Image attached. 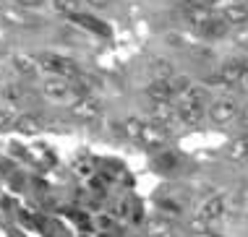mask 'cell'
<instances>
[{"mask_svg":"<svg viewBox=\"0 0 248 237\" xmlns=\"http://www.w3.org/2000/svg\"><path fill=\"white\" fill-rule=\"evenodd\" d=\"M146 235L149 237H178L172 222H167V219H152L149 227H146Z\"/></svg>","mask_w":248,"mask_h":237,"instance_id":"15","label":"cell"},{"mask_svg":"<svg viewBox=\"0 0 248 237\" xmlns=\"http://www.w3.org/2000/svg\"><path fill=\"white\" fill-rule=\"evenodd\" d=\"M217 3H222V0H201V5H206V8H212V5H217Z\"/></svg>","mask_w":248,"mask_h":237,"instance_id":"29","label":"cell"},{"mask_svg":"<svg viewBox=\"0 0 248 237\" xmlns=\"http://www.w3.org/2000/svg\"><path fill=\"white\" fill-rule=\"evenodd\" d=\"M227 29H230V26H227V24L222 21V18H217V16H214V18H212V24L206 26V29L201 31V34L212 39V37H225V34H227Z\"/></svg>","mask_w":248,"mask_h":237,"instance_id":"20","label":"cell"},{"mask_svg":"<svg viewBox=\"0 0 248 237\" xmlns=\"http://www.w3.org/2000/svg\"><path fill=\"white\" fill-rule=\"evenodd\" d=\"M219 18H222L227 26H235V29H240V26L248 24V5H243V3L225 5L222 13H219Z\"/></svg>","mask_w":248,"mask_h":237,"instance_id":"8","label":"cell"},{"mask_svg":"<svg viewBox=\"0 0 248 237\" xmlns=\"http://www.w3.org/2000/svg\"><path fill=\"white\" fill-rule=\"evenodd\" d=\"M243 60H225V63H219L217 73H214V81L217 84H225V86H235L240 84V78H243Z\"/></svg>","mask_w":248,"mask_h":237,"instance_id":"6","label":"cell"},{"mask_svg":"<svg viewBox=\"0 0 248 237\" xmlns=\"http://www.w3.org/2000/svg\"><path fill=\"white\" fill-rule=\"evenodd\" d=\"M84 3H89L92 8H107V5L112 3V0H84Z\"/></svg>","mask_w":248,"mask_h":237,"instance_id":"26","label":"cell"},{"mask_svg":"<svg viewBox=\"0 0 248 237\" xmlns=\"http://www.w3.org/2000/svg\"><path fill=\"white\" fill-rule=\"evenodd\" d=\"M42 94L50 102H58V104H73L76 99H81V91L76 89V84H73V81L52 78V76L42 84Z\"/></svg>","mask_w":248,"mask_h":237,"instance_id":"2","label":"cell"},{"mask_svg":"<svg viewBox=\"0 0 248 237\" xmlns=\"http://www.w3.org/2000/svg\"><path fill=\"white\" fill-rule=\"evenodd\" d=\"M240 123H243V128H248V107L240 112Z\"/></svg>","mask_w":248,"mask_h":237,"instance_id":"28","label":"cell"},{"mask_svg":"<svg viewBox=\"0 0 248 237\" xmlns=\"http://www.w3.org/2000/svg\"><path fill=\"white\" fill-rule=\"evenodd\" d=\"M81 5H84V0H52V8L71 18L81 16Z\"/></svg>","mask_w":248,"mask_h":237,"instance_id":"16","label":"cell"},{"mask_svg":"<svg viewBox=\"0 0 248 237\" xmlns=\"http://www.w3.org/2000/svg\"><path fill=\"white\" fill-rule=\"evenodd\" d=\"M146 97L152 102H175L172 89H170V81H152V84L146 86Z\"/></svg>","mask_w":248,"mask_h":237,"instance_id":"14","label":"cell"},{"mask_svg":"<svg viewBox=\"0 0 248 237\" xmlns=\"http://www.w3.org/2000/svg\"><path fill=\"white\" fill-rule=\"evenodd\" d=\"M186 18H188V24L193 26L196 31H204L206 26L212 24V11L206 8V5H201V3H196V5H188L186 8Z\"/></svg>","mask_w":248,"mask_h":237,"instance_id":"9","label":"cell"},{"mask_svg":"<svg viewBox=\"0 0 248 237\" xmlns=\"http://www.w3.org/2000/svg\"><path fill=\"white\" fill-rule=\"evenodd\" d=\"M243 68H246V71H243V78H240V86H246V89H248V60H243Z\"/></svg>","mask_w":248,"mask_h":237,"instance_id":"27","label":"cell"},{"mask_svg":"<svg viewBox=\"0 0 248 237\" xmlns=\"http://www.w3.org/2000/svg\"><path fill=\"white\" fill-rule=\"evenodd\" d=\"M16 112H13V107L11 104H0V128H8L16 123Z\"/></svg>","mask_w":248,"mask_h":237,"instance_id":"22","label":"cell"},{"mask_svg":"<svg viewBox=\"0 0 248 237\" xmlns=\"http://www.w3.org/2000/svg\"><path fill=\"white\" fill-rule=\"evenodd\" d=\"M18 5H24V8H37V5L47 3V0H16Z\"/></svg>","mask_w":248,"mask_h":237,"instance_id":"25","label":"cell"},{"mask_svg":"<svg viewBox=\"0 0 248 237\" xmlns=\"http://www.w3.org/2000/svg\"><path fill=\"white\" fill-rule=\"evenodd\" d=\"M175 107H178V120L183 125H199L204 120V107H196L186 99H178Z\"/></svg>","mask_w":248,"mask_h":237,"instance_id":"10","label":"cell"},{"mask_svg":"<svg viewBox=\"0 0 248 237\" xmlns=\"http://www.w3.org/2000/svg\"><path fill=\"white\" fill-rule=\"evenodd\" d=\"M11 63H13V71L21 73V76H34L39 68V60L34 55H26V52H16Z\"/></svg>","mask_w":248,"mask_h":237,"instance_id":"13","label":"cell"},{"mask_svg":"<svg viewBox=\"0 0 248 237\" xmlns=\"http://www.w3.org/2000/svg\"><path fill=\"white\" fill-rule=\"evenodd\" d=\"M222 216H225V195L222 193L209 195V198L199 206V219L204 222V224H212V222L222 219Z\"/></svg>","mask_w":248,"mask_h":237,"instance_id":"7","label":"cell"},{"mask_svg":"<svg viewBox=\"0 0 248 237\" xmlns=\"http://www.w3.org/2000/svg\"><path fill=\"white\" fill-rule=\"evenodd\" d=\"M144 120H139V118H125L123 120V133L128 135L131 141H139L141 138V131H144Z\"/></svg>","mask_w":248,"mask_h":237,"instance_id":"19","label":"cell"},{"mask_svg":"<svg viewBox=\"0 0 248 237\" xmlns=\"http://www.w3.org/2000/svg\"><path fill=\"white\" fill-rule=\"evenodd\" d=\"M149 73H152V81H170V78L178 76L175 65H172L170 60H165V58H154L149 63Z\"/></svg>","mask_w":248,"mask_h":237,"instance_id":"12","label":"cell"},{"mask_svg":"<svg viewBox=\"0 0 248 237\" xmlns=\"http://www.w3.org/2000/svg\"><path fill=\"white\" fill-rule=\"evenodd\" d=\"M0 97L5 99V104H8V102H16L18 97H21V89H18L16 84H5L3 89H0Z\"/></svg>","mask_w":248,"mask_h":237,"instance_id":"23","label":"cell"},{"mask_svg":"<svg viewBox=\"0 0 248 237\" xmlns=\"http://www.w3.org/2000/svg\"><path fill=\"white\" fill-rule=\"evenodd\" d=\"M183 99H186V102H191V104H196V107H204V110L212 104V102H209V91H206L204 86H196V84H193V89L186 94Z\"/></svg>","mask_w":248,"mask_h":237,"instance_id":"17","label":"cell"},{"mask_svg":"<svg viewBox=\"0 0 248 237\" xmlns=\"http://www.w3.org/2000/svg\"><path fill=\"white\" fill-rule=\"evenodd\" d=\"M3 52H5V44H3V42H0V55H3Z\"/></svg>","mask_w":248,"mask_h":237,"instance_id":"30","label":"cell"},{"mask_svg":"<svg viewBox=\"0 0 248 237\" xmlns=\"http://www.w3.org/2000/svg\"><path fill=\"white\" fill-rule=\"evenodd\" d=\"M149 118H152V123L159 125V128L172 125L178 120L175 102H152V104H149Z\"/></svg>","mask_w":248,"mask_h":237,"instance_id":"5","label":"cell"},{"mask_svg":"<svg viewBox=\"0 0 248 237\" xmlns=\"http://www.w3.org/2000/svg\"><path fill=\"white\" fill-rule=\"evenodd\" d=\"M16 128H18L21 133H37L39 128H42V123H39L34 115H24V118L16 120Z\"/></svg>","mask_w":248,"mask_h":237,"instance_id":"21","label":"cell"},{"mask_svg":"<svg viewBox=\"0 0 248 237\" xmlns=\"http://www.w3.org/2000/svg\"><path fill=\"white\" fill-rule=\"evenodd\" d=\"M227 157L235 159V162H248V135H246V138H238L235 144H230Z\"/></svg>","mask_w":248,"mask_h":237,"instance_id":"18","label":"cell"},{"mask_svg":"<svg viewBox=\"0 0 248 237\" xmlns=\"http://www.w3.org/2000/svg\"><path fill=\"white\" fill-rule=\"evenodd\" d=\"M235 118H240V104L232 97H219L209 104V120L214 125H230Z\"/></svg>","mask_w":248,"mask_h":237,"instance_id":"3","label":"cell"},{"mask_svg":"<svg viewBox=\"0 0 248 237\" xmlns=\"http://www.w3.org/2000/svg\"><path fill=\"white\" fill-rule=\"evenodd\" d=\"M139 144H144L146 148H159L162 144H167V131L154 123H146L144 131H141V138H139Z\"/></svg>","mask_w":248,"mask_h":237,"instance_id":"11","label":"cell"},{"mask_svg":"<svg viewBox=\"0 0 248 237\" xmlns=\"http://www.w3.org/2000/svg\"><path fill=\"white\" fill-rule=\"evenodd\" d=\"M39 68L47 71L52 78H65V81H76L78 78V65L73 63L71 58H63V55H55V52H45L39 55Z\"/></svg>","mask_w":248,"mask_h":237,"instance_id":"1","label":"cell"},{"mask_svg":"<svg viewBox=\"0 0 248 237\" xmlns=\"http://www.w3.org/2000/svg\"><path fill=\"white\" fill-rule=\"evenodd\" d=\"M99 112H102V104H99V99L92 97V94H89V97L76 99L71 104V115L76 120H81V123H92V120H97Z\"/></svg>","mask_w":248,"mask_h":237,"instance_id":"4","label":"cell"},{"mask_svg":"<svg viewBox=\"0 0 248 237\" xmlns=\"http://www.w3.org/2000/svg\"><path fill=\"white\" fill-rule=\"evenodd\" d=\"M232 42H238L240 47H248V24L232 31Z\"/></svg>","mask_w":248,"mask_h":237,"instance_id":"24","label":"cell"}]
</instances>
